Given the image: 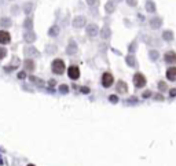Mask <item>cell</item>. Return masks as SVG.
Returning <instances> with one entry per match:
<instances>
[{
  "instance_id": "1",
  "label": "cell",
  "mask_w": 176,
  "mask_h": 166,
  "mask_svg": "<svg viewBox=\"0 0 176 166\" xmlns=\"http://www.w3.org/2000/svg\"><path fill=\"white\" fill-rule=\"evenodd\" d=\"M51 69L55 74H62L65 72V63H63L62 59H55V61H52Z\"/></svg>"
},
{
  "instance_id": "2",
  "label": "cell",
  "mask_w": 176,
  "mask_h": 166,
  "mask_svg": "<svg viewBox=\"0 0 176 166\" xmlns=\"http://www.w3.org/2000/svg\"><path fill=\"white\" fill-rule=\"evenodd\" d=\"M134 84L136 88H143L144 85H146V78H144L143 74H140V73H136L134 76Z\"/></svg>"
},
{
  "instance_id": "3",
  "label": "cell",
  "mask_w": 176,
  "mask_h": 166,
  "mask_svg": "<svg viewBox=\"0 0 176 166\" xmlns=\"http://www.w3.org/2000/svg\"><path fill=\"white\" fill-rule=\"evenodd\" d=\"M85 23H87V19H85V16L77 15L74 19H73L72 25H73V28H76V29H81L83 26H85Z\"/></svg>"
},
{
  "instance_id": "4",
  "label": "cell",
  "mask_w": 176,
  "mask_h": 166,
  "mask_svg": "<svg viewBox=\"0 0 176 166\" xmlns=\"http://www.w3.org/2000/svg\"><path fill=\"white\" fill-rule=\"evenodd\" d=\"M113 81H114V78L110 73H103V76H102V85H103L105 88L111 87V85H113Z\"/></svg>"
},
{
  "instance_id": "5",
  "label": "cell",
  "mask_w": 176,
  "mask_h": 166,
  "mask_svg": "<svg viewBox=\"0 0 176 166\" xmlns=\"http://www.w3.org/2000/svg\"><path fill=\"white\" fill-rule=\"evenodd\" d=\"M23 52H25V55L29 56V58H39L40 56V52L37 51V48H35V47H26Z\"/></svg>"
},
{
  "instance_id": "6",
  "label": "cell",
  "mask_w": 176,
  "mask_h": 166,
  "mask_svg": "<svg viewBox=\"0 0 176 166\" xmlns=\"http://www.w3.org/2000/svg\"><path fill=\"white\" fill-rule=\"evenodd\" d=\"M68 76L72 80H77L78 77H80V70H78L77 66H70V67L68 69Z\"/></svg>"
},
{
  "instance_id": "7",
  "label": "cell",
  "mask_w": 176,
  "mask_h": 166,
  "mask_svg": "<svg viewBox=\"0 0 176 166\" xmlns=\"http://www.w3.org/2000/svg\"><path fill=\"white\" fill-rule=\"evenodd\" d=\"M76 52H77V43L74 40H70L68 47H66V54L68 55H74Z\"/></svg>"
},
{
  "instance_id": "8",
  "label": "cell",
  "mask_w": 176,
  "mask_h": 166,
  "mask_svg": "<svg viewBox=\"0 0 176 166\" xmlns=\"http://www.w3.org/2000/svg\"><path fill=\"white\" fill-rule=\"evenodd\" d=\"M98 33H99V28L95 23H91V25L87 26V34L90 37H95Z\"/></svg>"
},
{
  "instance_id": "9",
  "label": "cell",
  "mask_w": 176,
  "mask_h": 166,
  "mask_svg": "<svg viewBox=\"0 0 176 166\" xmlns=\"http://www.w3.org/2000/svg\"><path fill=\"white\" fill-rule=\"evenodd\" d=\"M164 59H165V62H166V63H171V65L176 63V52L168 51L165 55H164Z\"/></svg>"
},
{
  "instance_id": "10",
  "label": "cell",
  "mask_w": 176,
  "mask_h": 166,
  "mask_svg": "<svg viewBox=\"0 0 176 166\" xmlns=\"http://www.w3.org/2000/svg\"><path fill=\"white\" fill-rule=\"evenodd\" d=\"M11 41L10 33L6 30H0V44H8Z\"/></svg>"
},
{
  "instance_id": "11",
  "label": "cell",
  "mask_w": 176,
  "mask_h": 166,
  "mask_svg": "<svg viewBox=\"0 0 176 166\" xmlns=\"http://www.w3.org/2000/svg\"><path fill=\"white\" fill-rule=\"evenodd\" d=\"M116 89H117L118 93H127V91H128V85H127V82H124V81H118V82H117V85H116Z\"/></svg>"
},
{
  "instance_id": "12",
  "label": "cell",
  "mask_w": 176,
  "mask_h": 166,
  "mask_svg": "<svg viewBox=\"0 0 176 166\" xmlns=\"http://www.w3.org/2000/svg\"><path fill=\"white\" fill-rule=\"evenodd\" d=\"M23 40H25L26 43H33L35 40H36V34H35V32H32V30L25 32V34H23Z\"/></svg>"
},
{
  "instance_id": "13",
  "label": "cell",
  "mask_w": 176,
  "mask_h": 166,
  "mask_svg": "<svg viewBox=\"0 0 176 166\" xmlns=\"http://www.w3.org/2000/svg\"><path fill=\"white\" fill-rule=\"evenodd\" d=\"M166 78L171 81H176V67H169L166 70Z\"/></svg>"
},
{
  "instance_id": "14",
  "label": "cell",
  "mask_w": 176,
  "mask_h": 166,
  "mask_svg": "<svg viewBox=\"0 0 176 166\" xmlns=\"http://www.w3.org/2000/svg\"><path fill=\"white\" fill-rule=\"evenodd\" d=\"M161 23H162V21H161V18H158V16H156V18H151V19H150L151 29H158V28L161 26Z\"/></svg>"
},
{
  "instance_id": "15",
  "label": "cell",
  "mask_w": 176,
  "mask_h": 166,
  "mask_svg": "<svg viewBox=\"0 0 176 166\" xmlns=\"http://www.w3.org/2000/svg\"><path fill=\"white\" fill-rule=\"evenodd\" d=\"M111 36V30L109 26H103L101 30V37L102 39H109V37Z\"/></svg>"
},
{
  "instance_id": "16",
  "label": "cell",
  "mask_w": 176,
  "mask_h": 166,
  "mask_svg": "<svg viewBox=\"0 0 176 166\" xmlns=\"http://www.w3.org/2000/svg\"><path fill=\"white\" fill-rule=\"evenodd\" d=\"M23 66H25V70H35V67H36V65H35V62H33L32 59H25V62H23Z\"/></svg>"
},
{
  "instance_id": "17",
  "label": "cell",
  "mask_w": 176,
  "mask_h": 166,
  "mask_svg": "<svg viewBox=\"0 0 176 166\" xmlns=\"http://www.w3.org/2000/svg\"><path fill=\"white\" fill-rule=\"evenodd\" d=\"M105 10H106V13H113L114 10H116V3H114L113 0H109L108 3H106V6H105Z\"/></svg>"
},
{
  "instance_id": "18",
  "label": "cell",
  "mask_w": 176,
  "mask_h": 166,
  "mask_svg": "<svg viewBox=\"0 0 176 166\" xmlns=\"http://www.w3.org/2000/svg\"><path fill=\"white\" fill-rule=\"evenodd\" d=\"M33 8H35V4H33L32 1H28V3L23 4V13L28 14V15H29V14L33 11Z\"/></svg>"
},
{
  "instance_id": "19",
  "label": "cell",
  "mask_w": 176,
  "mask_h": 166,
  "mask_svg": "<svg viewBox=\"0 0 176 166\" xmlns=\"http://www.w3.org/2000/svg\"><path fill=\"white\" fill-rule=\"evenodd\" d=\"M48 34H50L51 37L58 36V34H59V26H56V25L51 26V28H50V30H48Z\"/></svg>"
},
{
  "instance_id": "20",
  "label": "cell",
  "mask_w": 176,
  "mask_h": 166,
  "mask_svg": "<svg viewBox=\"0 0 176 166\" xmlns=\"http://www.w3.org/2000/svg\"><path fill=\"white\" fill-rule=\"evenodd\" d=\"M13 25L10 18H0V26H3V28H10Z\"/></svg>"
},
{
  "instance_id": "21",
  "label": "cell",
  "mask_w": 176,
  "mask_h": 166,
  "mask_svg": "<svg viewBox=\"0 0 176 166\" xmlns=\"http://www.w3.org/2000/svg\"><path fill=\"white\" fill-rule=\"evenodd\" d=\"M162 39L165 40V41H172L173 40V33L171 32V30H165V32L162 33Z\"/></svg>"
},
{
  "instance_id": "22",
  "label": "cell",
  "mask_w": 176,
  "mask_h": 166,
  "mask_svg": "<svg viewBox=\"0 0 176 166\" xmlns=\"http://www.w3.org/2000/svg\"><path fill=\"white\" fill-rule=\"evenodd\" d=\"M125 61H127V65L131 66V67H135V66H136V61H135L134 55H128L127 58H125Z\"/></svg>"
},
{
  "instance_id": "23",
  "label": "cell",
  "mask_w": 176,
  "mask_h": 166,
  "mask_svg": "<svg viewBox=\"0 0 176 166\" xmlns=\"http://www.w3.org/2000/svg\"><path fill=\"white\" fill-rule=\"evenodd\" d=\"M29 80L33 82V84H36L37 87H44V82H43L41 80H40V78L35 77V76H30V77H29Z\"/></svg>"
},
{
  "instance_id": "24",
  "label": "cell",
  "mask_w": 176,
  "mask_h": 166,
  "mask_svg": "<svg viewBox=\"0 0 176 166\" xmlns=\"http://www.w3.org/2000/svg\"><path fill=\"white\" fill-rule=\"evenodd\" d=\"M146 10L149 11V13H154L156 11V4H154V1H151V0H149L146 3Z\"/></svg>"
},
{
  "instance_id": "25",
  "label": "cell",
  "mask_w": 176,
  "mask_h": 166,
  "mask_svg": "<svg viewBox=\"0 0 176 166\" xmlns=\"http://www.w3.org/2000/svg\"><path fill=\"white\" fill-rule=\"evenodd\" d=\"M23 28H25L26 30H30L33 28V21L30 19V18H26V19L23 21Z\"/></svg>"
},
{
  "instance_id": "26",
  "label": "cell",
  "mask_w": 176,
  "mask_h": 166,
  "mask_svg": "<svg viewBox=\"0 0 176 166\" xmlns=\"http://www.w3.org/2000/svg\"><path fill=\"white\" fill-rule=\"evenodd\" d=\"M149 55H150L151 61H156V59H158V52L154 51V49H151V51L149 52Z\"/></svg>"
},
{
  "instance_id": "27",
  "label": "cell",
  "mask_w": 176,
  "mask_h": 166,
  "mask_svg": "<svg viewBox=\"0 0 176 166\" xmlns=\"http://www.w3.org/2000/svg\"><path fill=\"white\" fill-rule=\"evenodd\" d=\"M59 92H61V93H68V92H69V87L66 84H62L61 87H59Z\"/></svg>"
},
{
  "instance_id": "28",
  "label": "cell",
  "mask_w": 176,
  "mask_h": 166,
  "mask_svg": "<svg viewBox=\"0 0 176 166\" xmlns=\"http://www.w3.org/2000/svg\"><path fill=\"white\" fill-rule=\"evenodd\" d=\"M47 52H48V54L56 52V47H55V46H52V44H48V46H47Z\"/></svg>"
},
{
  "instance_id": "29",
  "label": "cell",
  "mask_w": 176,
  "mask_h": 166,
  "mask_svg": "<svg viewBox=\"0 0 176 166\" xmlns=\"http://www.w3.org/2000/svg\"><path fill=\"white\" fill-rule=\"evenodd\" d=\"M6 55H7V49L3 48V47H0V59H3Z\"/></svg>"
},
{
  "instance_id": "30",
  "label": "cell",
  "mask_w": 176,
  "mask_h": 166,
  "mask_svg": "<svg viewBox=\"0 0 176 166\" xmlns=\"http://www.w3.org/2000/svg\"><path fill=\"white\" fill-rule=\"evenodd\" d=\"M109 100H110L111 103H117V102H118V98L116 96V95H110V96H109Z\"/></svg>"
},
{
  "instance_id": "31",
  "label": "cell",
  "mask_w": 176,
  "mask_h": 166,
  "mask_svg": "<svg viewBox=\"0 0 176 166\" xmlns=\"http://www.w3.org/2000/svg\"><path fill=\"white\" fill-rule=\"evenodd\" d=\"M127 4L131 7H135V6H138V0H127Z\"/></svg>"
},
{
  "instance_id": "32",
  "label": "cell",
  "mask_w": 176,
  "mask_h": 166,
  "mask_svg": "<svg viewBox=\"0 0 176 166\" xmlns=\"http://www.w3.org/2000/svg\"><path fill=\"white\" fill-rule=\"evenodd\" d=\"M87 4L91 7H95L96 4H98V0H87Z\"/></svg>"
},
{
  "instance_id": "33",
  "label": "cell",
  "mask_w": 176,
  "mask_h": 166,
  "mask_svg": "<svg viewBox=\"0 0 176 166\" xmlns=\"http://www.w3.org/2000/svg\"><path fill=\"white\" fill-rule=\"evenodd\" d=\"M158 88H160L161 91H165V89H166V84L164 81H160V82H158Z\"/></svg>"
},
{
  "instance_id": "34",
  "label": "cell",
  "mask_w": 176,
  "mask_h": 166,
  "mask_svg": "<svg viewBox=\"0 0 176 166\" xmlns=\"http://www.w3.org/2000/svg\"><path fill=\"white\" fill-rule=\"evenodd\" d=\"M135 49H136V41H134L132 44L129 46V52H134Z\"/></svg>"
},
{
  "instance_id": "35",
  "label": "cell",
  "mask_w": 176,
  "mask_h": 166,
  "mask_svg": "<svg viewBox=\"0 0 176 166\" xmlns=\"http://www.w3.org/2000/svg\"><path fill=\"white\" fill-rule=\"evenodd\" d=\"M25 77H26V73L25 72H20V73H18V78H20V80H23Z\"/></svg>"
},
{
  "instance_id": "36",
  "label": "cell",
  "mask_w": 176,
  "mask_h": 166,
  "mask_svg": "<svg viewBox=\"0 0 176 166\" xmlns=\"http://www.w3.org/2000/svg\"><path fill=\"white\" fill-rule=\"evenodd\" d=\"M81 92L83 93H88V92H90V88H87V87H81Z\"/></svg>"
},
{
  "instance_id": "37",
  "label": "cell",
  "mask_w": 176,
  "mask_h": 166,
  "mask_svg": "<svg viewBox=\"0 0 176 166\" xmlns=\"http://www.w3.org/2000/svg\"><path fill=\"white\" fill-rule=\"evenodd\" d=\"M169 95H171V96H172V98H175V96H176V89H175V88H173V89H171Z\"/></svg>"
},
{
  "instance_id": "38",
  "label": "cell",
  "mask_w": 176,
  "mask_h": 166,
  "mask_svg": "<svg viewBox=\"0 0 176 166\" xmlns=\"http://www.w3.org/2000/svg\"><path fill=\"white\" fill-rule=\"evenodd\" d=\"M149 96H151V92L150 91H146L143 93V98H149Z\"/></svg>"
},
{
  "instance_id": "39",
  "label": "cell",
  "mask_w": 176,
  "mask_h": 166,
  "mask_svg": "<svg viewBox=\"0 0 176 166\" xmlns=\"http://www.w3.org/2000/svg\"><path fill=\"white\" fill-rule=\"evenodd\" d=\"M156 99L157 100H164V96L162 95H156Z\"/></svg>"
},
{
  "instance_id": "40",
  "label": "cell",
  "mask_w": 176,
  "mask_h": 166,
  "mask_svg": "<svg viewBox=\"0 0 176 166\" xmlns=\"http://www.w3.org/2000/svg\"><path fill=\"white\" fill-rule=\"evenodd\" d=\"M50 85H51V87L52 85H55V81H54V80H50Z\"/></svg>"
},
{
  "instance_id": "41",
  "label": "cell",
  "mask_w": 176,
  "mask_h": 166,
  "mask_svg": "<svg viewBox=\"0 0 176 166\" xmlns=\"http://www.w3.org/2000/svg\"><path fill=\"white\" fill-rule=\"evenodd\" d=\"M2 4H3V0H0V6H2Z\"/></svg>"
},
{
  "instance_id": "42",
  "label": "cell",
  "mask_w": 176,
  "mask_h": 166,
  "mask_svg": "<svg viewBox=\"0 0 176 166\" xmlns=\"http://www.w3.org/2000/svg\"><path fill=\"white\" fill-rule=\"evenodd\" d=\"M28 166H35V165H28Z\"/></svg>"
}]
</instances>
